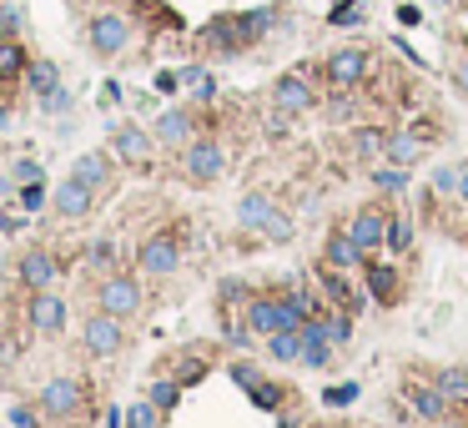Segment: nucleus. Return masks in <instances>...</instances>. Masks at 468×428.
<instances>
[{"instance_id": "nucleus-9", "label": "nucleus", "mask_w": 468, "mask_h": 428, "mask_svg": "<svg viewBox=\"0 0 468 428\" xmlns=\"http://www.w3.org/2000/svg\"><path fill=\"white\" fill-rule=\"evenodd\" d=\"M408 403H413V414L433 418V424H454V408H448V393L433 383V388H423V383H408Z\"/></svg>"}, {"instance_id": "nucleus-13", "label": "nucleus", "mask_w": 468, "mask_h": 428, "mask_svg": "<svg viewBox=\"0 0 468 428\" xmlns=\"http://www.w3.org/2000/svg\"><path fill=\"white\" fill-rule=\"evenodd\" d=\"M91 197H96V187H86L81 176H71V182L56 187V212H61V217H86L91 212Z\"/></svg>"}, {"instance_id": "nucleus-23", "label": "nucleus", "mask_w": 468, "mask_h": 428, "mask_svg": "<svg viewBox=\"0 0 468 428\" xmlns=\"http://www.w3.org/2000/svg\"><path fill=\"white\" fill-rule=\"evenodd\" d=\"M418 151H423V141H418L413 131H388V151H383V156H388L393 166H413Z\"/></svg>"}, {"instance_id": "nucleus-31", "label": "nucleus", "mask_w": 468, "mask_h": 428, "mask_svg": "<svg viewBox=\"0 0 468 428\" xmlns=\"http://www.w3.org/2000/svg\"><path fill=\"white\" fill-rule=\"evenodd\" d=\"M448 398H468V368H443L438 378H433Z\"/></svg>"}, {"instance_id": "nucleus-36", "label": "nucleus", "mask_w": 468, "mask_h": 428, "mask_svg": "<svg viewBox=\"0 0 468 428\" xmlns=\"http://www.w3.org/2000/svg\"><path fill=\"white\" fill-rule=\"evenodd\" d=\"M358 383H338V388H328L322 393V403H328V408H348V403H358Z\"/></svg>"}, {"instance_id": "nucleus-22", "label": "nucleus", "mask_w": 468, "mask_h": 428, "mask_svg": "<svg viewBox=\"0 0 468 428\" xmlns=\"http://www.w3.org/2000/svg\"><path fill=\"white\" fill-rule=\"evenodd\" d=\"M237 25H242V40H247V46H257V40H262L267 31L278 25V11H272V5H262V11H242Z\"/></svg>"}, {"instance_id": "nucleus-50", "label": "nucleus", "mask_w": 468, "mask_h": 428, "mask_svg": "<svg viewBox=\"0 0 468 428\" xmlns=\"http://www.w3.org/2000/svg\"><path fill=\"white\" fill-rule=\"evenodd\" d=\"M0 227H5V222H0Z\"/></svg>"}, {"instance_id": "nucleus-1", "label": "nucleus", "mask_w": 468, "mask_h": 428, "mask_svg": "<svg viewBox=\"0 0 468 428\" xmlns=\"http://www.w3.org/2000/svg\"><path fill=\"white\" fill-rule=\"evenodd\" d=\"M317 313H322V302L307 298V292H292V298H257V302H247V327L272 338V333L303 327L307 317H317Z\"/></svg>"}, {"instance_id": "nucleus-2", "label": "nucleus", "mask_w": 468, "mask_h": 428, "mask_svg": "<svg viewBox=\"0 0 468 428\" xmlns=\"http://www.w3.org/2000/svg\"><path fill=\"white\" fill-rule=\"evenodd\" d=\"M322 76H328L332 91H353V86H363L367 76H373V56H367L363 46H342V50H332L328 61H322Z\"/></svg>"}, {"instance_id": "nucleus-16", "label": "nucleus", "mask_w": 468, "mask_h": 428, "mask_svg": "<svg viewBox=\"0 0 468 428\" xmlns=\"http://www.w3.org/2000/svg\"><path fill=\"white\" fill-rule=\"evenodd\" d=\"M322 292H328V302H338L342 313H363V298H358V292L348 288L342 267H322Z\"/></svg>"}, {"instance_id": "nucleus-34", "label": "nucleus", "mask_w": 468, "mask_h": 428, "mask_svg": "<svg viewBox=\"0 0 468 428\" xmlns=\"http://www.w3.org/2000/svg\"><path fill=\"white\" fill-rule=\"evenodd\" d=\"M26 71V50L21 46H0V81H15Z\"/></svg>"}, {"instance_id": "nucleus-46", "label": "nucleus", "mask_w": 468, "mask_h": 428, "mask_svg": "<svg viewBox=\"0 0 468 428\" xmlns=\"http://www.w3.org/2000/svg\"><path fill=\"white\" fill-rule=\"evenodd\" d=\"M102 101H106V106H116V101H121V86H116V81H106V86H102Z\"/></svg>"}, {"instance_id": "nucleus-11", "label": "nucleus", "mask_w": 468, "mask_h": 428, "mask_svg": "<svg viewBox=\"0 0 468 428\" xmlns=\"http://www.w3.org/2000/svg\"><path fill=\"white\" fill-rule=\"evenodd\" d=\"M222 162H227V156H222L216 141H191L187 147V176L191 182H212V176L222 172Z\"/></svg>"}, {"instance_id": "nucleus-18", "label": "nucleus", "mask_w": 468, "mask_h": 428, "mask_svg": "<svg viewBox=\"0 0 468 428\" xmlns=\"http://www.w3.org/2000/svg\"><path fill=\"white\" fill-rule=\"evenodd\" d=\"M156 141H162V147H191V116L187 111H162L156 116Z\"/></svg>"}, {"instance_id": "nucleus-35", "label": "nucleus", "mask_w": 468, "mask_h": 428, "mask_svg": "<svg viewBox=\"0 0 468 428\" xmlns=\"http://www.w3.org/2000/svg\"><path fill=\"white\" fill-rule=\"evenodd\" d=\"M247 398H252L257 408H282V388H278V383H267V378L247 388Z\"/></svg>"}, {"instance_id": "nucleus-25", "label": "nucleus", "mask_w": 468, "mask_h": 428, "mask_svg": "<svg viewBox=\"0 0 468 428\" xmlns=\"http://www.w3.org/2000/svg\"><path fill=\"white\" fill-rule=\"evenodd\" d=\"M353 151L363 156V162H378L383 151H388V131H383V126H363V131L353 137Z\"/></svg>"}, {"instance_id": "nucleus-4", "label": "nucleus", "mask_w": 468, "mask_h": 428, "mask_svg": "<svg viewBox=\"0 0 468 428\" xmlns=\"http://www.w3.org/2000/svg\"><path fill=\"white\" fill-rule=\"evenodd\" d=\"M353 242L363 247V257H378V247H388V212H378V207H363V212L353 217Z\"/></svg>"}, {"instance_id": "nucleus-5", "label": "nucleus", "mask_w": 468, "mask_h": 428, "mask_svg": "<svg viewBox=\"0 0 468 428\" xmlns=\"http://www.w3.org/2000/svg\"><path fill=\"white\" fill-rule=\"evenodd\" d=\"M177 263H181V247H177V237H172V232H156V237L141 242V272L166 277Z\"/></svg>"}, {"instance_id": "nucleus-24", "label": "nucleus", "mask_w": 468, "mask_h": 428, "mask_svg": "<svg viewBox=\"0 0 468 428\" xmlns=\"http://www.w3.org/2000/svg\"><path fill=\"white\" fill-rule=\"evenodd\" d=\"M272 212H278V207H272V201H267L262 192H247V197L237 201L242 227H267V222H272Z\"/></svg>"}, {"instance_id": "nucleus-48", "label": "nucleus", "mask_w": 468, "mask_h": 428, "mask_svg": "<svg viewBox=\"0 0 468 428\" xmlns=\"http://www.w3.org/2000/svg\"><path fill=\"white\" fill-rule=\"evenodd\" d=\"M11 424H15V428H31V414H26V408H21V403H15V408H11Z\"/></svg>"}, {"instance_id": "nucleus-51", "label": "nucleus", "mask_w": 468, "mask_h": 428, "mask_svg": "<svg viewBox=\"0 0 468 428\" xmlns=\"http://www.w3.org/2000/svg\"><path fill=\"white\" fill-rule=\"evenodd\" d=\"M464 368H468V363H464Z\"/></svg>"}, {"instance_id": "nucleus-12", "label": "nucleus", "mask_w": 468, "mask_h": 428, "mask_svg": "<svg viewBox=\"0 0 468 428\" xmlns=\"http://www.w3.org/2000/svg\"><path fill=\"white\" fill-rule=\"evenodd\" d=\"M363 277H367V298L378 302V308H388V302L398 298V267L393 263H378V257H373V263L363 267Z\"/></svg>"}, {"instance_id": "nucleus-41", "label": "nucleus", "mask_w": 468, "mask_h": 428, "mask_svg": "<svg viewBox=\"0 0 468 428\" xmlns=\"http://www.w3.org/2000/svg\"><path fill=\"white\" fill-rule=\"evenodd\" d=\"M232 383L252 388V383H262V373H257V363H232Z\"/></svg>"}, {"instance_id": "nucleus-39", "label": "nucleus", "mask_w": 468, "mask_h": 428, "mask_svg": "<svg viewBox=\"0 0 468 428\" xmlns=\"http://www.w3.org/2000/svg\"><path fill=\"white\" fill-rule=\"evenodd\" d=\"M40 201H46V187H40V176H36V182L21 187V207H26V212H40Z\"/></svg>"}, {"instance_id": "nucleus-32", "label": "nucleus", "mask_w": 468, "mask_h": 428, "mask_svg": "<svg viewBox=\"0 0 468 428\" xmlns=\"http://www.w3.org/2000/svg\"><path fill=\"white\" fill-rule=\"evenodd\" d=\"M156 424H162V408H156L152 398L131 403V408H127V428H156Z\"/></svg>"}, {"instance_id": "nucleus-38", "label": "nucleus", "mask_w": 468, "mask_h": 428, "mask_svg": "<svg viewBox=\"0 0 468 428\" xmlns=\"http://www.w3.org/2000/svg\"><path fill=\"white\" fill-rule=\"evenodd\" d=\"M458 176H464V162H458V166H438V172H433V187H438V192H458Z\"/></svg>"}, {"instance_id": "nucleus-47", "label": "nucleus", "mask_w": 468, "mask_h": 428, "mask_svg": "<svg viewBox=\"0 0 468 428\" xmlns=\"http://www.w3.org/2000/svg\"><path fill=\"white\" fill-rule=\"evenodd\" d=\"M454 81H458V91H468V61H454Z\"/></svg>"}, {"instance_id": "nucleus-7", "label": "nucleus", "mask_w": 468, "mask_h": 428, "mask_svg": "<svg viewBox=\"0 0 468 428\" xmlns=\"http://www.w3.org/2000/svg\"><path fill=\"white\" fill-rule=\"evenodd\" d=\"M127 40H131V25L121 15H96L91 21V50L96 56H116V50H127Z\"/></svg>"}, {"instance_id": "nucleus-29", "label": "nucleus", "mask_w": 468, "mask_h": 428, "mask_svg": "<svg viewBox=\"0 0 468 428\" xmlns=\"http://www.w3.org/2000/svg\"><path fill=\"white\" fill-rule=\"evenodd\" d=\"M71 176H81L86 187H106V162H102V156H76Z\"/></svg>"}, {"instance_id": "nucleus-27", "label": "nucleus", "mask_w": 468, "mask_h": 428, "mask_svg": "<svg viewBox=\"0 0 468 428\" xmlns=\"http://www.w3.org/2000/svg\"><path fill=\"white\" fill-rule=\"evenodd\" d=\"M373 187L378 192H388V197H398V192L408 187V166H373Z\"/></svg>"}, {"instance_id": "nucleus-28", "label": "nucleus", "mask_w": 468, "mask_h": 428, "mask_svg": "<svg viewBox=\"0 0 468 428\" xmlns=\"http://www.w3.org/2000/svg\"><path fill=\"white\" fill-rule=\"evenodd\" d=\"M31 91H36V96H56V91H61V76H56L51 61H36V66H31Z\"/></svg>"}, {"instance_id": "nucleus-3", "label": "nucleus", "mask_w": 468, "mask_h": 428, "mask_svg": "<svg viewBox=\"0 0 468 428\" xmlns=\"http://www.w3.org/2000/svg\"><path fill=\"white\" fill-rule=\"evenodd\" d=\"M272 106H278V111H287V116H297V111H313V106H317V91H313V81H307V76H297V71L278 76V81H272Z\"/></svg>"}, {"instance_id": "nucleus-19", "label": "nucleus", "mask_w": 468, "mask_h": 428, "mask_svg": "<svg viewBox=\"0 0 468 428\" xmlns=\"http://www.w3.org/2000/svg\"><path fill=\"white\" fill-rule=\"evenodd\" d=\"M31 323H36L40 333H56V327L66 323V302L51 298V292H36V302H31Z\"/></svg>"}, {"instance_id": "nucleus-15", "label": "nucleus", "mask_w": 468, "mask_h": 428, "mask_svg": "<svg viewBox=\"0 0 468 428\" xmlns=\"http://www.w3.org/2000/svg\"><path fill=\"white\" fill-rule=\"evenodd\" d=\"M40 403H46V414H51V418H66V414H71V408L81 403V388L71 383V378H56V383H46Z\"/></svg>"}, {"instance_id": "nucleus-6", "label": "nucleus", "mask_w": 468, "mask_h": 428, "mask_svg": "<svg viewBox=\"0 0 468 428\" xmlns=\"http://www.w3.org/2000/svg\"><path fill=\"white\" fill-rule=\"evenodd\" d=\"M141 308V288L131 282V277H106L102 282V313H116V317H131Z\"/></svg>"}, {"instance_id": "nucleus-20", "label": "nucleus", "mask_w": 468, "mask_h": 428, "mask_svg": "<svg viewBox=\"0 0 468 428\" xmlns=\"http://www.w3.org/2000/svg\"><path fill=\"white\" fill-rule=\"evenodd\" d=\"M21 277H26L36 292H46V288H51V277H56L51 252H26V257H21Z\"/></svg>"}, {"instance_id": "nucleus-37", "label": "nucleus", "mask_w": 468, "mask_h": 428, "mask_svg": "<svg viewBox=\"0 0 468 428\" xmlns=\"http://www.w3.org/2000/svg\"><path fill=\"white\" fill-rule=\"evenodd\" d=\"M146 398H152L156 408L166 414V408H177V383H152V393H146Z\"/></svg>"}, {"instance_id": "nucleus-30", "label": "nucleus", "mask_w": 468, "mask_h": 428, "mask_svg": "<svg viewBox=\"0 0 468 428\" xmlns=\"http://www.w3.org/2000/svg\"><path fill=\"white\" fill-rule=\"evenodd\" d=\"M388 247L393 252L413 247V217H388Z\"/></svg>"}, {"instance_id": "nucleus-33", "label": "nucleus", "mask_w": 468, "mask_h": 428, "mask_svg": "<svg viewBox=\"0 0 468 428\" xmlns=\"http://www.w3.org/2000/svg\"><path fill=\"white\" fill-rule=\"evenodd\" d=\"M181 86H191V91H197V101H212V76H207L202 71V66H181Z\"/></svg>"}, {"instance_id": "nucleus-14", "label": "nucleus", "mask_w": 468, "mask_h": 428, "mask_svg": "<svg viewBox=\"0 0 468 428\" xmlns=\"http://www.w3.org/2000/svg\"><path fill=\"white\" fill-rule=\"evenodd\" d=\"M202 40H207L212 50H222V56H232V50H247V40H242V25H237V15H216V21L202 31Z\"/></svg>"}, {"instance_id": "nucleus-44", "label": "nucleus", "mask_w": 468, "mask_h": 428, "mask_svg": "<svg viewBox=\"0 0 468 428\" xmlns=\"http://www.w3.org/2000/svg\"><path fill=\"white\" fill-rule=\"evenodd\" d=\"M398 21H403V25H418V21H423V11H418V5H398Z\"/></svg>"}, {"instance_id": "nucleus-21", "label": "nucleus", "mask_w": 468, "mask_h": 428, "mask_svg": "<svg viewBox=\"0 0 468 428\" xmlns=\"http://www.w3.org/2000/svg\"><path fill=\"white\" fill-rule=\"evenodd\" d=\"M303 348H307L303 327H292V333H272V338H267V352H272L278 363H303Z\"/></svg>"}, {"instance_id": "nucleus-10", "label": "nucleus", "mask_w": 468, "mask_h": 428, "mask_svg": "<svg viewBox=\"0 0 468 428\" xmlns=\"http://www.w3.org/2000/svg\"><path fill=\"white\" fill-rule=\"evenodd\" d=\"M322 257H328V267H342V272L367 267V257H363V247L353 242V232H338V227H332L328 242H322Z\"/></svg>"}, {"instance_id": "nucleus-26", "label": "nucleus", "mask_w": 468, "mask_h": 428, "mask_svg": "<svg viewBox=\"0 0 468 428\" xmlns=\"http://www.w3.org/2000/svg\"><path fill=\"white\" fill-rule=\"evenodd\" d=\"M317 327H322V338H328L332 348H342V343L353 338V323H348V313H332V308H322V313H317Z\"/></svg>"}, {"instance_id": "nucleus-40", "label": "nucleus", "mask_w": 468, "mask_h": 428, "mask_svg": "<svg viewBox=\"0 0 468 428\" xmlns=\"http://www.w3.org/2000/svg\"><path fill=\"white\" fill-rule=\"evenodd\" d=\"M262 232H267V237H272V242H287L292 232H297V227H292V222H287V217H282V212H272V222H267Z\"/></svg>"}, {"instance_id": "nucleus-17", "label": "nucleus", "mask_w": 468, "mask_h": 428, "mask_svg": "<svg viewBox=\"0 0 468 428\" xmlns=\"http://www.w3.org/2000/svg\"><path fill=\"white\" fill-rule=\"evenodd\" d=\"M111 147L127 156V162H146L152 156V137L141 131V126H116L111 131Z\"/></svg>"}, {"instance_id": "nucleus-43", "label": "nucleus", "mask_w": 468, "mask_h": 428, "mask_svg": "<svg viewBox=\"0 0 468 428\" xmlns=\"http://www.w3.org/2000/svg\"><path fill=\"white\" fill-rule=\"evenodd\" d=\"M15 176H21V182H36V176H40V166L31 162V156H21V162H15Z\"/></svg>"}, {"instance_id": "nucleus-8", "label": "nucleus", "mask_w": 468, "mask_h": 428, "mask_svg": "<svg viewBox=\"0 0 468 428\" xmlns=\"http://www.w3.org/2000/svg\"><path fill=\"white\" fill-rule=\"evenodd\" d=\"M86 348L96 352V358H111V352L121 348V317H116V313L86 317Z\"/></svg>"}, {"instance_id": "nucleus-49", "label": "nucleus", "mask_w": 468, "mask_h": 428, "mask_svg": "<svg viewBox=\"0 0 468 428\" xmlns=\"http://www.w3.org/2000/svg\"><path fill=\"white\" fill-rule=\"evenodd\" d=\"M458 197L468 201V162H464V176H458Z\"/></svg>"}, {"instance_id": "nucleus-42", "label": "nucleus", "mask_w": 468, "mask_h": 428, "mask_svg": "<svg viewBox=\"0 0 468 428\" xmlns=\"http://www.w3.org/2000/svg\"><path fill=\"white\" fill-rule=\"evenodd\" d=\"M227 343H232V348H247V343H252V327H237V323H232L227 327Z\"/></svg>"}, {"instance_id": "nucleus-45", "label": "nucleus", "mask_w": 468, "mask_h": 428, "mask_svg": "<svg viewBox=\"0 0 468 428\" xmlns=\"http://www.w3.org/2000/svg\"><path fill=\"white\" fill-rule=\"evenodd\" d=\"M91 263H111V242H96V247H91Z\"/></svg>"}]
</instances>
